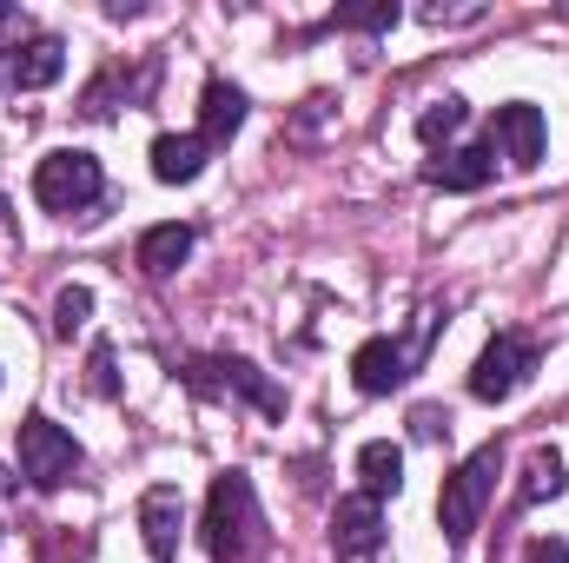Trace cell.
Returning <instances> with one entry per match:
<instances>
[{
	"mask_svg": "<svg viewBox=\"0 0 569 563\" xmlns=\"http://www.w3.org/2000/svg\"><path fill=\"white\" fill-rule=\"evenodd\" d=\"M259 491L246 471H226L212 477V497H206V551L212 563H246L259 551Z\"/></svg>",
	"mask_w": 569,
	"mask_h": 563,
	"instance_id": "cell-1",
	"label": "cell"
},
{
	"mask_svg": "<svg viewBox=\"0 0 569 563\" xmlns=\"http://www.w3.org/2000/svg\"><path fill=\"white\" fill-rule=\"evenodd\" d=\"M497 471H503V451H497V444H483V451H470V457L443 477L437 524H443V537H450V544H470V537H477L483 504H490V491H497Z\"/></svg>",
	"mask_w": 569,
	"mask_h": 563,
	"instance_id": "cell-2",
	"label": "cell"
},
{
	"mask_svg": "<svg viewBox=\"0 0 569 563\" xmlns=\"http://www.w3.org/2000/svg\"><path fill=\"white\" fill-rule=\"evenodd\" d=\"M100 159L93 152H47L40 166H33V199L47 206V213H80V206H93L100 199Z\"/></svg>",
	"mask_w": 569,
	"mask_h": 563,
	"instance_id": "cell-3",
	"label": "cell"
},
{
	"mask_svg": "<svg viewBox=\"0 0 569 563\" xmlns=\"http://www.w3.org/2000/svg\"><path fill=\"white\" fill-rule=\"evenodd\" d=\"M73 471H80V444H73V431H60L53 418H27L20 424V477H27V484L60 491Z\"/></svg>",
	"mask_w": 569,
	"mask_h": 563,
	"instance_id": "cell-4",
	"label": "cell"
},
{
	"mask_svg": "<svg viewBox=\"0 0 569 563\" xmlns=\"http://www.w3.org/2000/svg\"><path fill=\"white\" fill-rule=\"evenodd\" d=\"M437 332V318H425V332L405 345V338H365L358 345V358H351V378H358V392L365 398H385V392H398L405 378H411V365H418V352H425V338Z\"/></svg>",
	"mask_w": 569,
	"mask_h": 563,
	"instance_id": "cell-5",
	"label": "cell"
},
{
	"mask_svg": "<svg viewBox=\"0 0 569 563\" xmlns=\"http://www.w3.org/2000/svg\"><path fill=\"white\" fill-rule=\"evenodd\" d=\"M530 365H537V345H530L523 332H497V338L483 345L477 372H470V392H477L483 405H503V398L530 378Z\"/></svg>",
	"mask_w": 569,
	"mask_h": 563,
	"instance_id": "cell-6",
	"label": "cell"
},
{
	"mask_svg": "<svg viewBox=\"0 0 569 563\" xmlns=\"http://www.w3.org/2000/svg\"><path fill=\"white\" fill-rule=\"evenodd\" d=\"M331 544H338L345 563L378 557V551H385V511H378L371 497H338V511H331Z\"/></svg>",
	"mask_w": 569,
	"mask_h": 563,
	"instance_id": "cell-7",
	"label": "cell"
},
{
	"mask_svg": "<svg viewBox=\"0 0 569 563\" xmlns=\"http://www.w3.org/2000/svg\"><path fill=\"white\" fill-rule=\"evenodd\" d=\"M543 140H550V134H543V113H537V107H523V100H517V107H497L490 146H497L517 172H530V166L543 159Z\"/></svg>",
	"mask_w": 569,
	"mask_h": 563,
	"instance_id": "cell-8",
	"label": "cell"
},
{
	"mask_svg": "<svg viewBox=\"0 0 569 563\" xmlns=\"http://www.w3.org/2000/svg\"><path fill=\"white\" fill-rule=\"evenodd\" d=\"M140 531H146V551L159 563L179 557V531H186V504H179V491L172 484H152L140 497Z\"/></svg>",
	"mask_w": 569,
	"mask_h": 563,
	"instance_id": "cell-9",
	"label": "cell"
},
{
	"mask_svg": "<svg viewBox=\"0 0 569 563\" xmlns=\"http://www.w3.org/2000/svg\"><path fill=\"white\" fill-rule=\"evenodd\" d=\"M490 172H497V146H457V152H443V159L430 166V186H443V192H477V186H490Z\"/></svg>",
	"mask_w": 569,
	"mask_h": 563,
	"instance_id": "cell-10",
	"label": "cell"
},
{
	"mask_svg": "<svg viewBox=\"0 0 569 563\" xmlns=\"http://www.w3.org/2000/svg\"><path fill=\"white\" fill-rule=\"evenodd\" d=\"M60 73H67V47H60V40H27V47H13V60H7V80H13L20 93L53 87Z\"/></svg>",
	"mask_w": 569,
	"mask_h": 563,
	"instance_id": "cell-11",
	"label": "cell"
},
{
	"mask_svg": "<svg viewBox=\"0 0 569 563\" xmlns=\"http://www.w3.org/2000/svg\"><path fill=\"white\" fill-rule=\"evenodd\" d=\"M206 152H212V146L199 140V134H159V140H152V172H159L166 186H186V179L206 172Z\"/></svg>",
	"mask_w": 569,
	"mask_h": 563,
	"instance_id": "cell-12",
	"label": "cell"
},
{
	"mask_svg": "<svg viewBox=\"0 0 569 563\" xmlns=\"http://www.w3.org/2000/svg\"><path fill=\"white\" fill-rule=\"evenodd\" d=\"M358 477H365V497L378 504V497H398L405 491V451L391 444V437H371L365 451H358Z\"/></svg>",
	"mask_w": 569,
	"mask_h": 563,
	"instance_id": "cell-13",
	"label": "cell"
},
{
	"mask_svg": "<svg viewBox=\"0 0 569 563\" xmlns=\"http://www.w3.org/2000/svg\"><path fill=\"white\" fill-rule=\"evenodd\" d=\"M239 127H246V93L226 87V80H212V87H206V113H199V140L206 146H232Z\"/></svg>",
	"mask_w": 569,
	"mask_h": 563,
	"instance_id": "cell-14",
	"label": "cell"
},
{
	"mask_svg": "<svg viewBox=\"0 0 569 563\" xmlns=\"http://www.w3.org/2000/svg\"><path fill=\"white\" fill-rule=\"evenodd\" d=\"M206 372H219L212 385H219V392H239V398H252L266 418H279V412H284V392H279V385H266V378H259L246 358H212Z\"/></svg>",
	"mask_w": 569,
	"mask_h": 563,
	"instance_id": "cell-15",
	"label": "cell"
},
{
	"mask_svg": "<svg viewBox=\"0 0 569 563\" xmlns=\"http://www.w3.org/2000/svg\"><path fill=\"white\" fill-rule=\"evenodd\" d=\"M186 253H192V226H152V233H140V273L146 279L179 273Z\"/></svg>",
	"mask_w": 569,
	"mask_h": 563,
	"instance_id": "cell-16",
	"label": "cell"
},
{
	"mask_svg": "<svg viewBox=\"0 0 569 563\" xmlns=\"http://www.w3.org/2000/svg\"><path fill=\"white\" fill-rule=\"evenodd\" d=\"M569 477H563V457L550 451V444H537L530 451V471H523V504H543V497H557Z\"/></svg>",
	"mask_w": 569,
	"mask_h": 563,
	"instance_id": "cell-17",
	"label": "cell"
},
{
	"mask_svg": "<svg viewBox=\"0 0 569 563\" xmlns=\"http://www.w3.org/2000/svg\"><path fill=\"white\" fill-rule=\"evenodd\" d=\"M87 312H93V292H87V285H60V298H53V332L73 338V332L87 325Z\"/></svg>",
	"mask_w": 569,
	"mask_h": 563,
	"instance_id": "cell-18",
	"label": "cell"
},
{
	"mask_svg": "<svg viewBox=\"0 0 569 563\" xmlns=\"http://www.w3.org/2000/svg\"><path fill=\"white\" fill-rule=\"evenodd\" d=\"M457 127H463V100H437V107H430L425 120H418V140L437 146V140H450Z\"/></svg>",
	"mask_w": 569,
	"mask_h": 563,
	"instance_id": "cell-19",
	"label": "cell"
},
{
	"mask_svg": "<svg viewBox=\"0 0 569 563\" xmlns=\"http://www.w3.org/2000/svg\"><path fill=\"white\" fill-rule=\"evenodd\" d=\"M338 27H358V33H391V27H398V0H385V7H345V13H338Z\"/></svg>",
	"mask_w": 569,
	"mask_h": 563,
	"instance_id": "cell-20",
	"label": "cell"
},
{
	"mask_svg": "<svg viewBox=\"0 0 569 563\" xmlns=\"http://www.w3.org/2000/svg\"><path fill=\"white\" fill-rule=\"evenodd\" d=\"M523 563H569V544L563 537H543V544H530V557Z\"/></svg>",
	"mask_w": 569,
	"mask_h": 563,
	"instance_id": "cell-21",
	"label": "cell"
},
{
	"mask_svg": "<svg viewBox=\"0 0 569 563\" xmlns=\"http://www.w3.org/2000/svg\"><path fill=\"white\" fill-rule=\"evenodd\" d=\"M411 424H418V437H443V431H450V418H443V412H430V405Z\"/></svg>",
	"mask_w": 569,
	"mask_h": 563,
	"instance_id": "cell-22",
	"label": "cell"
},
{
	"mask_svg": "<svg viewBox=\"0 0 569 563\" xmlns=\"http://www.w3.org/2000/svg\"><path fill=\"white\" fill-rule=\"evenodd\" d=\"M0 33H27V20H13V13H0Z\"/></svg>",
	"mask_w": 569,
	"mask_h": 563,
	"instance_id": "cell-23",
	"label": "cell"
},
{
	"mask_svg": "<svg viewBox=\"0 0 569 563\" xmlns=\"http://www.w3.org/2000/svg\"><path fill=\"white\" fill-rule=\"evenodd\" d=\"M0 524H7V471H0Z\"/></svg>",
	"mask_w": 569,
	"mask_h": 563,
	"instance_id": "cell-24",
	"label": "cell"
}]
</instances>
